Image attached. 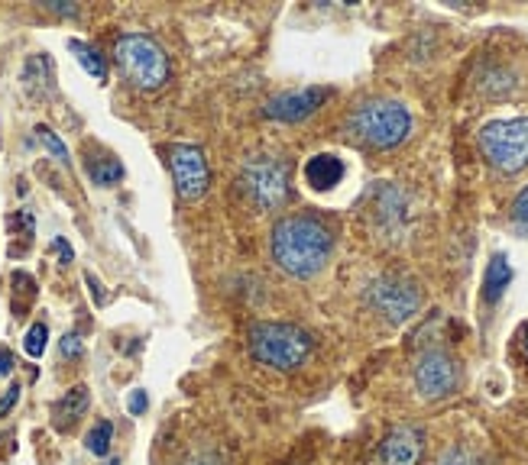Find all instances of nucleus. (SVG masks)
<instances>
[{"mask_svg":"<svg viewBox=\"0 0 528 465\" xmlns=\"http://www.w3.org/2000/svg\"><path fill=\"white\" fill-rule=\"evenodd\" d=\"M331 256V232L315 217H285L273 230V259L292 278H311Z\"/></svg>","mask_w":528,"mask_h":465,"instance_id":"1","label":"nucleus"},{"mask_svg":"<svg viewBox=\"0 0 528 465\" xmlns=\"http://www.w3.org/2000/svg\"><path fill=\"white\" fill-rule=\"evenodd\" d=\"M246 339H250V353L263 365H273L279 372L301 365L311 353V337L301 327H292V323H253Z\"/></svg>","mask_w":528,"mask_h":465,"instance_id":"2","label":"nucleus"},{"mask_svg":"<svg viewBox=\"0 0 528 465\" xmlns=\"http://www.w3.org/2000/svg\"><path fill=\"white\" fill-rule=\"evenodd\" d=\"M347 129L357 139H363L366 145L376 149H392L408 136L412 129V117L402 104L396 101H370V104L357 107L350 113Z\"/></svg>","mask_w":528,"mask_h":465,"instance_id":"3","label":"nucleus"},{"mask_svg":"<svg viewBox=\"0 0 528 465\" xmlns=\"http://www.w3.org/2000/svg\"><path fill=\"white\" fill-rule=\"evenodd\" d=\"M114 58L121 65V72L127 75V81H133L143 91L163 88L166 78H169V58L159 48V42L149 39V36H139V32H127L117 39Z\"/></svg>","mask_w":528,"mask_h":465,"instance_id":"4","label":"nucleus"},{"mask_svg":"<svg viewBox=\"0 0 528 465\" xmlns=\"http://www.w3.org/2000/svg\"><path fill=\"white\" fill-rule=\"evenodd\" d=\"M479 149L506 175H515L528 165V117L493 120L479 129Z\"/></svg>","mask_w":528,"mask_h":465,"instance_id":"5","label":"nucleus"},{"mask_svg":"<svg viewBox=\"0 0 528 465\" xmlns=\"http://www.w3.org/2000/svg\"><path fill=\"white\" fill-rule=\"evenodd\" d=\"M240 185H244L246 197L260 210H273L279 204H285L289 197V169H285L282 159H273V155H256L244 165V175H240Z\"/></svg>","mask_w":528,"mask_h":465,"instance_id":"6","label":"nucleus"},{"mask_svg":"<svg viewBox=\"0 0 528 465\" xmlns=\"http://www.w3.org/2000/svg\"><path fill=\"white\" fill-rule=\"evenodd\" d=\"M169 162H172V178H175V188L185 201H198L208 191V181H211V171H208V162L198 145H185L175 143L169 149Z\"/></svg>","mask_w":528,"mask_h":465,"instance_id":"7","label":"nucleus"},{"mask_svg":"<svg viewBox=\"0 0 528 465\" xmlns=\"http://www.w3.org/2000/svg\"><path fill=\"white\" fill-rule=\"evenodd\" d=\"M415 388L422 391V398L438 401L457 388V365L444 349H425L415 362Z\"/></svg>","mask_w":528,"mask_h":465,"instance_id":"8","label":"nucleus"},{"mask_svg":"<svg viewBox=\"0 0 528 465\" xmlns=\"http://www.w3.org/2000/svg\"><path fill=\"white\" fill-rule=\"evenodd\" d=\"M370 304L380 313H386L392 323H402L418 311L422 294H418L415 285H408L402 278H376L370 285Z\"/></svg>","mask_w":528,"mask_h":465,"instance_id":"9","label":"nucleus"},{"mask_svg":"<svg viewBox=\"0 0 528 465\" xmlns=\"http://www.w3.org/2000/svg\"><path fill=\"white\" fill-rule=\"evenodd\" d=\"M425 452V436L418 426H392L380 446V465H418Z\"/></svg>","mask_w":528,"mask_h":465,"instance_id":"10","label":"nucleus"},{"mask_svg":"<svg viewBox=\"0 0 528 465\" xmlns=\"http://www.w3.org/2000/svg\"><path fill=\"white\" fill-rule=\"evenodd\" d=\"M327 101V88H301V91H285V94L273 97L266 104V113L273 120L282 123H299L318 110Z\"/></svg>","mask_w":528,"mask_h":465,"instance_id":"11","label":"nucleus"},{"mask_svg":"<svg viewBox=\"0 0 528 465\" xmlns=\"http://www.w3.org/2000/svg\"><path fill=\"white\" fill-rule=\"evenodd\" d=\"M344 178V162L331 153L311 155L309 165H305V181H309L315 191H327Z\"/></svg>","mask_w":528,"mask_h":465,"instance_id":"12","label":"nucleus"},{"mask_svg":"<svg viewBox=\"0 0 528 465\" xmlns=\"http://www.w3.org/2000/svg\"><path fill=\"white\" fill-rule=\"evenodd\" d=\"M88 401H91L88 388H85V385H75L72 391L62 394V398H58V404L52 408V414H56V424L58 426L75 424V420H78L85 410H88Z\"/></svg>","mask_w":528,"mask_h":465,"instance_id":"13","label":"nucleus"},{"mask_svg":"<svg viewBox=\"0 0 528 465\" xmlns=\"http://www.w3.org/2000/svg\"><path fill=\"white\" fill-rule=\"evenodd\" d=\"M512 281V265L506 262V256H493V262L487 265V278H483V297L489 304L503 297V291L509 288Z\"/></svg>","mask_w":528,"mask_h":465,"instance_id":"14","label":"nucleus"},{"mask_svg":"<svg viewBox=\"0 0 528 465\" xmlns=\"http://www.w3.org/2000/svg\"><path fill=\"white\" fill-rule=\"evenodd\" d=\"M68 48H72L75 58H78V65H82V68L91 75V78H98V81H104V78H107L104 56H101L98 48L88 46V42H82V39H68Z\"/></svg>","mask_w":528,"mask_h":465,"instance_id":"15","label":"nucleus"},{"mask_svg":"<svg viewBox=\"0 0 528 465\" xmlns=\"http://www.w3.org/2000/svg\"><path fill=\"white\" fill-rule=\"evenodd\" d=\"M26 88L33 91V94H42V91L52 88V65L46 56H33L26 62V72H23Z\"/></svg>","mask_w":528,"mask_h":465,"instance_id":"16","label":"nucleus"},{"mask_svg":"<svg viewBox=\"0 0 528 465\" xmlns=\"http://www.w3.org/2000/svg\"><path fill=\"white\" fill-rule=\"evenodd\" d=\"M111 440H114V424L111 420H101V424L91 426V434L85 436V446L94 456H107L111 452Z\"/></svg>","mask_w":528,"mask_h":465,"instance_id":"17","label":"nucleus"},{"mask_svg":"<svg viewBox=\"0 0 528 465\" xmlns=\"http://www.w3.org/2000/svg\"><path fill=\"white\" fill-rule=\"evenodd\" d=\"M91 181L101 188L107 185H114V181H121L123 178V165L117 159H101V162H91V169H88Z\"/></svg>","mask_w":528,"mask_h":465,"instance_id":"18","label":"nucleus"},{"mask_svg":"<svg viewBox=\"0 0 528 465\" xmlns=\"http://www.w3.org/2000/svg\"><path fill=\"white\" fill-rule=\"evenodd\" d=\"M46 343H49V327H46V323H33V327L26 329L23 349L30 359H40V355L46 353Z\"/></svg>","mask_w":528,"mask_h":465,"instance_id":"19","label":"nucleus"},{"mask_svg":"<svg viewBox=\"0 0 528 465\" xmlns=\"http://www.w3.org/2000/svg\"><path fill=\"white\" fill-rule=\"evenodd\" d=\"M36 136H40V143L46 145V149H49L52 155H56L58 162H62V165H72V159H68V149H66V143H62V139L56 136V133H52L49 127H36Z\"/></svg>","mask_w":528,"mask_h":465,"instance_id":"20","label":"nucleus"},{"mask_svg":"<svg viewBox=\"0 0 528 465\" xmlns=\"http://www.w3.org/2000/svg\"><path fill=\"white\" fill-rule=\"evenodd\" d=\"M434 465H479V459L470 450H461V446H451L447 452H441V459Z\"/></svg>","mask_w":528,"mask_h":465,"instance_id":"21","label":"nucleus"},{"mask_svg":"<svg viewBox=\"0 0 528 465\" xmlns=\"http://www.w3.org/2000/svg\"><path fill=\"white\" fill-rule=\"evenodd\" d=\"M512 220H515L519 230L528 232V188L515 197V204H512Z\"/></svg>","mask_w":528,"mask_h":465,"instance_id":"22","label":"nucleus"},{"mask_svg":"<svg viewBox=\"0 0 528 465\" xmlns=\"http://www.w3.org/2000/svg\"><path fill=\"white\" fill-rule=\"evenodd\" d=\"M58 353H62V359H75V355H82V339L75 337V333H68V337L58 343Z\"/></svg>","mask_w":528,"mask_h":465,"instance_id":"23","label":"nucleus"},{"mask_svg":"<svg viewBox=\"0 0 528 465\" xmlns=\"http://www.w3.org/2000/svg\"><path fill=\"white\" fill-rule=\"evenodd\" d=\"M17 401H20V385H10L7 391L0 394V417H4V414H10Z\"/></svg>","mask_w":528,"mask_h":465,"instance_id":"24","label":"nucleus"},{"mask_svg":"<svg viewBox=\"0 0 528 465\" xmlns=\"http://www.w3.org/2000/svg\"><path fill=\"white\" fill-rule=\"evenodd\" d=\"M46 7H49L52 13H62V16L78 13V7H75V4H66V0H46Z\"/></svg>","mask_w":528,"mask_h":465,"instance_id":"25","label":"nucleus"},{"mask_svg":"<svg viewBox=\"0 0 528 465\" xmlns=\"http://www.w3.org/2000/svg\"><path fill=\"white\" fill-rule=\"evenodd\" d=\"M147 391H133L130 394V401H127V408H130V414H143L147 410Z\"/></svg>","mask_w":528,"mask_h":465,"instance_id":"26","label":"nucleus"},{"mask_svg":"<svg viewBox=\"0 0 528 465\" xmlns=\"http://www.w3.org/2000/svg\"><path fill=\"white\" fill-rule=\"evenodd\" d=\"M52 249H56V252H58V256H62V262H72V259H75V252H72V246H68V242L66 240H62V236H56V240H52Z\"/></svg>","mask_w":528,"mask_h":465,"instance_id":"27","label":"nucleus"},{"mask_svg":"<svg viewBox=\"0 0 528 465\" xmlns=\"http://www.w3.org/2000/svg\"><path fill=\"white\" fill-rule=\"evenodd\" d=\"M10 372H13V353H10V349H4V346H0V378L10 375Z\"/></svg>","mask_w":528,"mask_h":465,"instance_id":"28","label":"nucleus"},{"mask_svg":"<svg viewBox=\"0 0 528 465\" xmlns=\"http://www.w3.org/2000/svg\"><path fill=\"white\" fill-rule=\"evenodd\" d=\"M85 278H88V285H91V294L98 297V304H104V291H101L98 278H94V275H85Z\"/></svg>","mask_w":528,"mask_h":465,"instance_id":"29","label":"nucleus"},{"mask_svg":"<svg viewBox=\"0 0 528 465\" xmlns=\"http://www.w3.org/2000/svg\"><path fill=\"white\" fill-rule=\"evenodd\" d=\"M107 465H121V462H117V459H111V462H107Z\"/></svg>","mask_w":528,"mask_h":465,"instance_id":"30","label":"nucleus"},{"mask_svg":"<svg viewBox=\"0 0 528 465\" xmlns=\"http://www.w3.org/2000/svg\"><path fill=\"white\" fill-rule=\"evenodd\" d=\"M525 346H528V333H525Z\"/></svg>","mask_w":528,"mask_h":465,"instance_id":"31","label":"nucleus"}]
</instances>
